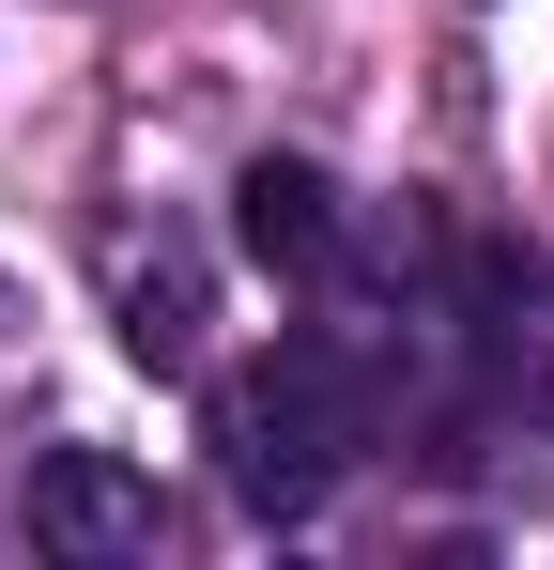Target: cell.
Masks as SVG:
<instances>
[{
    "label": "cell",
    "instance_id": "7a4b0ae2",
    "mask_svg": "<svg viewBox=\"0 0 554 570\" xmlns=\"http://www.w3.org/2000/svg\"><path fill=\"white\" fill-rule=\"evenodd\" d=\"M31 540L47 556H155V478L108 448H47L31 463Z\"/></svg>",
    "mask_w": 554,
    "mask_h": 570
},
{
    "label": "cell",
    "instance_id": "277c9868",
    "mask_svg": "<svg viewBox=\"0 0 554 570\" xmlns=\"http://www.w3.org/2000/svg\"><path fill=\"white\" fill-rule=\"evenodd\" d=\"M108 324L139 371H200V247H108Z\"/></svg>",
    "mask_w": 554,
    "mask_h": 570
},
{
    "label": "cell",
    "instance_id": "6da1fadb",
    "mask_svg": "<svg viewBox=\"0 0 554 570\" xmlns=\"http://www.w3.org/2000/svg\"><path fill=\"white\" fill-rule=\"evenodd\" d=\"M355 448H369V385H355V355H339L324 324L263 340L247 371L216 385V478H231L247 524H308V509L355 478Z\"/></svg>",
    "mask_w": 554,
    "mask_h": 570
},
{
    "label": "cell",
    "instance_id": "3957f363",
    "mask_svg": "<svg viewBox=\"0 0 554 570\" xmlns=\"http://www.w3.org/2000/svg\"><path fill=\"white\" fill-rule=\"evenodd\" d=\"M231 247H247L263 278H324V263H339V186H324L308 155H247V186H231Z\"/></svg>",
    "mask_w": 554,
    "mask_h": 570
}]
</instances>
